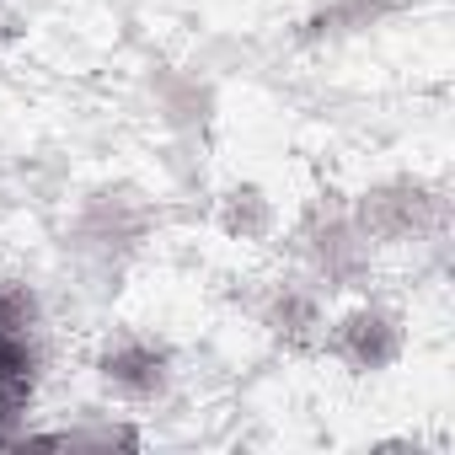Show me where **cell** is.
I'll return each instance as SVG.
<instances>
[{
    "label": "cell",
    "instance_id": "6da1fadb",
    "mask_svg": "<svg viewBox=\"0 0 455 455\" xmlns=\"http://www.w3.org/2000/svg\"><path fill=\"white\" fill-rule=\"evenodd\" d=\"M354 220L370 236V247H407V242H423L428 231H439L444 198L423 177H386L354 204Z\"/></svg>",
    "mask_w": 455,
    "mask_h": 455
},
{
    "label": "cell",
    "instance_id": "7a4b0ae2",
    "mask_svg": "<svg viewBox=\"0 0 455 455\" xmlns=\"http://www.w3.org/2000/svg\"><path fill=\"white\" fill-rule=\"evenodd\" d=\"M322 343L338 364H348L354 375H386L402 354H407V322L396 306L380 300H354L348 311H338L322 327Z\"/></svg>",
    "mask_w": 455,
    "mask_h": 455
},
{
    "label": "cell",
    "instance_id": "3957f363",
    "mask_svg": "<svg viewBox=\"0 0 455 455\" xmlns=\"http://www.w3.org/2000/svg\"><path fill=\"white\" fill-rule=\"evenodd\" d=\"M300 258L311 268V284L322 290H348L370 268V236L359 231L354 209H311L300 220Z\"/></svg>",
    "mask_w": 455,
    "mask_h": 455
},
{
    "label": "cell",
    "instance_id": "277c9868",
    "mask_svg": "<svg viewBox=\"0 0 455 455\" xmlns=\"http://www.w3.org/2000/svg\"><path fill=\"white\" fill-rule=\"evenodd\" d=\"M97 380H102V391L118 396V402L150 407V402H161V396L172 391L177 359H172L166 343H156V338H145V332H129V338L102 343V354H97Z\"/></svg>",
    "mask_w": 455,
    "mask_h": 455
},
{
    "label": "cell",
    "instance_id": "5b68a950",
    "mask_svg": "<svg viewBox=\"0 0 455 455\" xmlns=\"http://www.w3.org/2000/svg\"><path fill=\"white\" fill-rule=\"evenodd\" d=\"M263 327H268L279 343H290V348L322 338V327H327L322 284H311V279H279V284L268 290V300H263Z\"/></svg>",
    "mask_w": 455,
    "mask_h": 455
},
{
    "label": "cell",
    "instance_id": "8992f818",
    "mask_svg": "<svg viewBox=\"0 0 455 455\" xmlns=\"http://www.w3.org/2000/svg\"><path fill=\"white\" fill-rule=\"evenodd\" d=\"M214 225L231 242H263V236H274L279 209H274V198L258 182H236V188H225V198L214 209Z\"/></svg>",
    "mask_w": 455,
    "mask_h": 455
},
{
    "label": "cell",
    "instance_id": "52a82bcc",
    "mask_svg": "<svg viewBox=\"0 0 455 455\" xmlns=\"http://www.w3.org/2000/svg\"><path fill=\"white\" fill-rule=\"evenodd\" d=\"M391 12H396V0H322L306 17V38H348V33L386 22Z\"/></svg>",
    "mask_w": 455,
    "mask_h": 455
},
{
    "label": "cell",
    "instance_id": "ba28073f",
    "mask_svg": "<svg viewBox=\"0 0 455 455\" xmlns=\"http://www.w3.org/2000/svg\"><path fill=\"white\" fill-rule=\"evenodd\" d=\"M38 322H44L38 290L22 279H0V332H38Z\"/></svg>",
    "mask_w": 455,
    "mask_h": 455
},
{
    "label": "cell",
    "instance_id": "9c48e42d",
    "mask_svg": "<svg viewBox=\"0 0 455 455\" xmlns=\"http://www.w3.org/2000/svg\"><path fill=\"white\" fill-rule=\"evenodd\" d=\"M0 386H38L33 332H0Z\"/></svg>",
    "mask_w": 455,
    "mask_h": 455
},
{
    "label": "cell",
    "instance_id": "30bf717a",
    "mask_svg": "<svg viewBox=\"0 0 455 455\" xmlns=\"http://www.w3.org/2000/svg\"><path fill=\"white\" fill-rule=\"evenodd\" d=\"M54 444H140V434L102 423V428H81V434H54Z\"/></svg>",
    "mask_w": 455,
    "mask_h": 455
}]
</instances>
